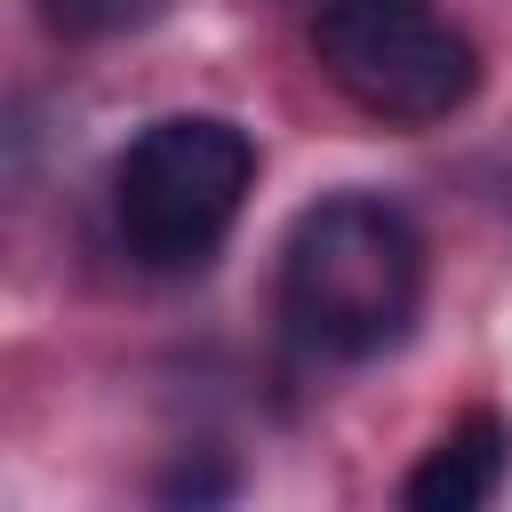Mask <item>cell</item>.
Returning a JSON list of instances; mask_svg holds the SVG:
<instances>
[{
  "label": "cell",
  "instance_id": "obj_3",
  "mask_svg": "<svg viewBox=\"0 0 512 512\" xmlns=\"http://www.w3.org/2000/svg\"><path fill=\"white\" fill-rule=\"evenodd\" d=\"M320 72L392 128H432L480 88L472 40L432 0H328L312 16Z\"/></svg>",
  "mask_w": 512,
  "mask_h": 512
},
{
  "label": "cell",
  "instance_id": "obj_5",
  "mask_svg": "<svg viewBox=\"0 0 512 512\" xmlns=\"http://www.w3.org/2000/svg\"><path fill=\"white\" fill-rule=\"evenodd\" d=\"M152 16H160V0H40V24L56 40H112V32H136Z\"/></svg>",
  "mask_w": 512,
  "mask_h": 512
},
{
  "label": "cell",
  "instance_id": "obj_1",
  "mask_svg": "<svg viewBox=\"0 0 512 512\" xmlns=\"http://www.w3.org/2000/svg\"><path fill=\"white\" fill-rule=\"evenodd\" d=\"M424 240L376 192H336L304 208L280 240V320L320 360H376L416 328Z\"/></svg>",
  "mask_w": 512,
  "mask_h": 512
},
{
  "label": "cell",
  "instance_id": "obj_4",
  "mask_svg": "<svg viewBox=\"0 0 512 512\" xmlns=\"http://www.w3.org/2000/svg\"><path fill=\"white\" fill-rule=\"evenodd\" d=\"M504 472H512V432L496 408H472L464 424H448L424 448V464L400 480V504L408 512H480V504H496Z\"/></svg>",
  "mask_w": 512,
  "mask_h": 512
},
{
  "label": "cell",
  "instance_id": "obj_2",
  "mask_svg": "<svg viewBox=\"0 0 512 512\" xmlns=\"http://www.w3.org/2000/svg\"><path fill=\"white\" fill-rule=\"evenodd\" d=\"M256 184V144L216 112L152 120L112 168V224L136 264L200 272Z\"/></svg>",
  "mask_w": 512,
  "mask_h": 512
}]
</instances>
